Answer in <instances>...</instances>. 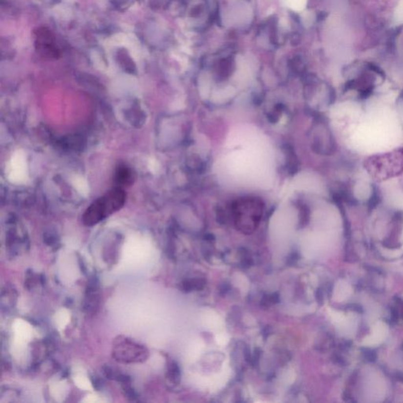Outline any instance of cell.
Wrapping results in <instances>:
<instances>
[{
	"label": "cell",
	"mask_w": 403,
	"mask_h": 403,
	"mask_svg": "<svg viewBox=\"0 0 403 403\" xmlns=\"http://www.w3.org/2000/svg\"><path fill=\"white\" fill-rule=\"evenodd\" d=\"M73 380L74 383L81 390H85V391L93 390L91 381L84 373H76L73 375Z\"/></svg>",
	"instance_id": "cell-6"
},
{
	"label": "cell",
	"mask_w": 403,
	"mask_h": 403,
	"mask_svg": "<svg viewBox=\"0 0 403 403\" xmlns=\"http://www.w3.org/2000/svg\"><path fill=\"white\" fill-rule=\"evenodd\" d=\"M70 321V314L66 309L59 310L55 315V322L58 329L63 331Z\"/></svg>",
	"instance_id": "cell-5"
},
{
	"label": "cell",
	"mask_w": 403,
	"mask_h": 403,
	"mask_svg": "<svg viewBox=\"0 0 403 403\" xmlns=\"http://www.w3.org/2000/svg\"><path fill=\"white\" fill-rule=\"evenodd\" d=\"M388 326L383 321H377L372 328L370 335L363 339L365 346H376L383 342L388 335Z\"/></svg>",
	"instance_id": "cell-2"
},
{
	"label": "cell",
	"mask_w": 403,
	"mask_h": 403,
	"mask_svg": "<svg viewBox=\"0 0 403 403\" xmlns=\"http://www.w3.org/2000/svg\"><path fill=\"white\" fill-rule=\"evenodd\" d=\"M15 340L26 343L33 337V327L22 319H17L13 324Z\"/></svg>",
	"instance_id": "cell-3"
},
{
	"label": "cell",
	"mask_w": 403,
	"mask_h": 403,
	"mask_svg": "<svg viewBox=\"0 0 403 403\" xmlns=\"http://www.w3.org/2000/svg\"><path fill=\"white\" fill-rule=\"evenodd\" d=\"M133 180V173L126 166H120L115 173V182L118 188L131 185Z\"/></svg>",
	"instance_id": "cell-4"
},
{
	"label": "cell",
	"mask_w": 403,
	"mask_h": 403,
	"mask_svg": "<svg viewBox=\"0 0 403 403\" xmlns=\"http://www.w3.org/2000/svg\"><path fill=\"white\" fill-rule=\"evenodd\" d=\"M51 392L53 397L57 401H63L66 394V385L63 381L55 382L51 384Z\"/></svg>",
	"instance_id": "cell-7"
},
{
	"label": "cell",
	"mask_w": 403,
	"mask_h": 403,
	"mask_svg": "<svg viewBox=\"0 0 403 403\" xmlns=\"http://www.w3.org/2000/svg\"><path fill=\"white\" fill-rule=\"evenodd\" d=\"M394 21L396 24H403V0L399 2L394 14Z\"/></svg>",
	"instance_id": "cell-9"
},
{
	"label": "cell",
	"mask_w": 403,
	"mask_h": 403,
	"mask_svg": "<svg viewBox=\"0 0 403 403\" xmlns=\"http://www.w3.org/2000/svg\"><path fill=\"white\" fill-rule=\"evenodd\" d=\"M83 403H101L102 399L100 396H98L96 394H91V395H88L86 396L85 399H83Z\"/></svg>",
	"instance_id": "cell-11"
},
{
	"label": "cell",
	"mask_w": 403,
	"mask_h": 403,
	"mask_svg": "<svg viewBox=\"0 0 403 403\" xmlns=\"http://www.w3.org/2000/svg\"><path fill=\"white\" fill-rule=\"evenodd\" d=\"M280 301L279 296L277 294H273L271 296H266L261 299V306L263 307H270L271 305L277 303Z\"/></svg>",
	"instance_id": "cell-8"
},
{
	"label": "cell",
	"mask_w": 403,
	"mask_h": 403,
	"mask_svg": "<svg viewBox=\"0 0 403 403\" xmlns=\"http://www.w3.org/2000/svg\"><path fill=\"white\" fill-rule=\"evenodd\" d=\"M126 194L120 188L112 189L94 201L84 215L87 224H95L121 209L126 203Z\"/></svg>",
	"instance_id": "cell-1"
},
{
	"label": "cell",
	"mask_w": 403,
	"mask_h": 403,
	"mask_svg": "<svg viewBox=\"0 0 403 403\" xmlns=\"http://www.w3.org/2000/svg\"><path fill=\"white\" fill-rule=\"evenodd\" d=\"M289 7L295 10H301L306 6V0H287Z\"/></svg>",
	"instance_id": "cell-10"
}]
</instances>
